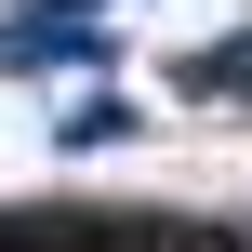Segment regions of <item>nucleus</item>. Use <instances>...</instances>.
I'll return each instance as SVG.
<instances>
[{"instance_id": "nucleus-1", "label": "nucleus", "mask_w": 252, "mask_h": 252, "mask_svg": "<svg viewBox=\"0 0 252 252\" xmlns=\"http://www.w3.org/2000/svg\"><path fill=\"white\" fill-rule=\"evenodd\" d=\"M106 53H120V40L93 27V0H13V13H0V80H40V66H53V80H93Z\"/></svg>"}, {"instance_id": "nucleus-2", "label": "nucleus", "mask_w": 252, "mask_h": 252, "mask_svg": "<svg viewBox=\"0 0 252 252\" xmlns=\"http://www.w3.org/2000/svg\"><path fill=\"white\" fill-rule=\"evenodd\" d=\"M66 252H226V226H213V213L133 199V213H66Z\"/></svg>"}, {"instance_id": "nucleus-3", "label": "nucleus", "mask_w": 252, "mask_h": 252, "mask_svg": "<svg viewBox=\"0 0 252 252\" xmlns=\"http://www.w3.org/2000/svg\"><path fill=\"white\" fill-rule=\"evenodd\" d=\"M173 80H186L199 106H252V27H239V40H213V53H186Z\"/></svg>"}, {"instance_id": "nucleus-4", "label": "nucleus", "mask_w": 252, "mask_h": 252, "mask_svg": "<svg viewBox=\"0 0 252 252\" xmlns=\"http://www.w3.org/2000/svg\"><path fill=\"white\" fill-rule=\"evenodd\" d=\"M120 133H133V106H120V93H80V106H66V133H53V146H120Z\"/></svg>"}, {"instance_id": "nucleus-5", "label": "nucleus", "mask_w": 252, "mask_h": 252, "mask_svg": "<svg viewBox=\"0 0 252 252\" xmlns=\"http://www.w3.org/2000/svg\"><path fill=\"white\" fill-rule=\"evenodd\" d=\"M226 252H252V226H226Z\"/></svg>"}]
</instances>
